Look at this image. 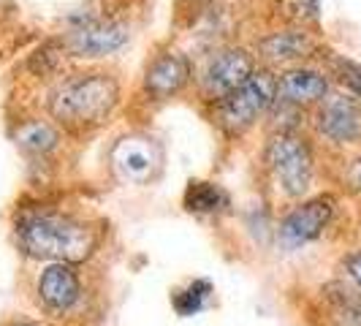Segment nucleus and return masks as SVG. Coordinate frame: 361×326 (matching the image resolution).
Masks as SVG:
<instances>
[{"mask_svg": "<svg viewBox=\"0 0 361 326\" xmlns=\"http://www.w3.org/2000/svg\"><path fill=\"white\" fill-rule=\"evenodd\" d=\"M209 299H212V283L209 280H193L171 296V305L177 310V315L190 318V315H199L201 310L209 305Z\"/></svg>", "mask_w": 361, "mask_h": 326, "instance_id": "2eb2a0df", "label": "nucleus"}, {"mask_svg": "<svg viewBox=\"0 0 361 326\" xmlns=\"http://www.w3.org/2000/svg\"><path fill=\"white\" fill-rule=\"evenodd\" d=\"M258 52L269 60H293L315 52V41L305 30H277L258 41Z\"/></svg>", "mask_w": 361, "mask_h": 326, "instance_id": "ddd939ff", "label": "nucleus"}, {"mask_svg": "<svg viewBox=\"0 0 361 326\" xmlns=\"http://www.w3.org/2000/svg\"><path fill=\"white\" fill-rule=\"evenodd\" d=\"M345 180H348V185H350V191H359L361 193V158L350 161L348 171H345Z\"/></svg>", "mask_w": 361, "mask_h": 326, "instance_id": "412c9836", "label": "nucleus"}, {"mask_svg": "<svg viewBox=\"0 0 361 326\" xmlns=\"http://www.w3.org/2000/svg\"><path fill=\"white\" fill-rule=\"evenodd\" d=\"M117 174L128 182H147L161 169V150L147 136H126L111 150Z\"/></svg>", "mask_w": 361, "mask_h": 326, "instance_id": "6e6552de", "label": "nucleus"}, {"mask_svg": "<svg viewBox=\"0 0 361 326\" xmlns=\"http://www.w3.org/2000/svg\"><path fill=\"white\" fill-rule=\"evenodd\" d=\"M274 180L288 196H302L312 180V152L296 131H277L264 150Z\"/></svg>", "mask_w": 361, "mask_h": 326, "instance_id": "20e7f679", "label": "nucleus"}, {"mask_svg": "<svg viewBox=\"0 0 361 326\" xmlns=\"http://www.w3.org/2000/svg\"><path fill=\"white\" fill-rule=\"evenodd\" d=\"M283 11L293 19H315L318 17V0H283Z\"/></svg>", "mask_w": 361, "mask_h": 326, "instance_id": "6ab92c4d", "label": "nucleus"}, {"mask_svg": "<svg viewBox=\"0 0 361 326\" xmlns=\"http://www.w3.org/2000/svg\"><path fill=\"white\" fill-rule=\"evenodd\" d=\"M277 101V76L269 68H258L234 92L215 101V120L228 133H242L269 111Z\"/></svg>", "mask_w": 361, "mask_h": 326, "instance_id": "7ed1b4c3", "label": "nucleus"}, {"mask_svg": "<svg viewBox=\"0 0 361 326\" xmlns=\"http://www.w3.org/2000/svg\"><path fill=\"white\" fill-rule=\"evenodd\" d=\"M190 79V60L180 52H161L145 73V90L155 98H169L180 92Z\"/></svg>", "mask_w": 361, "mask_h": 326, "instance_id": "9b49d317", "label": "nucleus"}, {"mask_svg": "<svg viewBox=\"0 0 361 326\" xmlns=\"http://www.w3.org/2000/svg\"><path fill=\"white\" fill-rule=\"evenodd\" d=\"M57 139H60L57 131L49 123H41V120H30V123L19 126L17 133V142L30 152H49L57 147Z\"/></svg>", "mask_w": 361, "mask_h": 326, "instance_id": "f3484780", "label": "nucleus"}, {"mask_svg": "<svg viewBox=\"0 0 361 326\" xmlns=\"http://www.w3.org/2000/svg\"><path fill=\"white\" fill-rule=\"evenodd\" d=\"M185 207L190 212H220L228 207V193L215 182H190L185 188Z\"/></svg>", "mask_w": 361, "mask_h": 326, "instance_id": "4468645a", "label": "nucleus"}, {"mask_svg": "<svg viewBox=\"0 0 361 326\" xmlns=\"http://www.w3.org/2000/svg\"><path fill=\"white\" fill-rule=\"evenodd\" d=\"M255 71L253 54L242 47H223L217 52L209 54L204 73H201V85L204 92L212 98H223L228 92H234L242 82H247V76Z\"/></svg>", "mask_w": 361, "mask_h": 326, "instance_id": "39448f33", "label": "nucleus"}, {"mask_svg": "<svg viewBox=\"0 0 361 326\" xmlns=\"http://www.w3.org/2000/svg\"><path fill=\"white\" fill-rule=\"evenodd\" d=\"M326 296L345 326H361V291L348 289L343 283H331L326 289Z\"/></svg>", "mask_w": 361, "mask_h": 326, "instance_id": "dca6fc26", "label": "nucleus"}, {"mask_svg": "<svg viewBox=\"0 0 361 326\" xmlns=\"http://www.w3.org/2000/svg\"><path fill=\"white\" fill-rule=\"evenodd\" d=\"M331 215H334L331 196H315V199L293 207L280 223V245L288 250H296V248L312 242L315 236H321Z\"/></svg>", "mask_w": 361, "mask_h": 326, "instance_id": "0eeeda50", "label": "nucleus"}, {"mask_svg": "<svg viewBox=\"0 0 361 326\" xmlns=\"http://www.w3.org/2000/svg\"><path fill=\"white\" fill-rule=\"evenodd\" d=\"M117 79L104 71H87L66 76L49 95V111L54 120L71 128L98 126L117 107Z\"/></svg>", "mask_w": 361, "mask_h": 326, "instance_id": "f03ea898", "label": "nucleus"}, {"mask_svg": "<svg viewBox=\"0 0 361 326\" xmlns=\"http://www.w3.org/2000/svg\"><path fill=\"white\" fill-rule=\"evenodd\" d=\"M326 92H329V79L315 68H288L277 79V98L296 107L324 101Z\"/></svg>", "mask_w": 361, "mask_h": 326, "instance_id": "f8f14e48", "label": "nucleus"}, {"mask_svg": "<svg viewBox=\"0 0 361 326\" xmlns=\"http://www.w3.org/2000/svg\"><path fill=\"white\" fill-rule=\"evenodd\" d=\"M17 236L22 250L33 258L79 264L98 248V234L87 223L60 212H27L19 217Z\"/></svg>", "mask_w": 361, "mask_h": 326, "instance_id": "f257e3e1", "label": "nucleus"}, {"mask_svg": "<svg viewBox=\"0 0 361 326\" xmlns=\"http://www.w3.org/2000/svg\"><path fill=\"white\" fill-rule=\"evenodd\" d=\"M82 296V280L73 264L52 261L38 274V299L49 313H68Z\"/></svg>", "mask_w": 361, "mask_h": 326, "instance_id": "1a4fd4ad", "label": "nucleus"}, {"mask_svg": "<svg viewBox=\"0 0 361 326\" xmlns=\"http://www.w3.org/2000/svg\"><path fill=\"white\" fill-rule=\"evenodd\" d=\"M318 131L324 133L326 139L345 145V142H356L361 136V111L359 107L343 98V95H334V98H326L321 109H318Z\"/></svg>", "mask_w": 361, "mask_h": 326, "instance_id": "9d476101", "label": "nucleus"}, {"mask_svg": "<svg viewBox=\"0 0 361 326\" xmlns=\"http://www.w3.org/2000/svg\"><path fill=\"white\" fill-rule=\"evenodd\" d=\"M128 28L117 19L90 17L76 22L68 36H66V47L68 52L79 54V57H101V54L117 52L128 41Z\"/></svg>", "mask_w": 361, "mask_h": 326, "instance_id": "423d86ee", "label": "nucleus"}, {"mask_svg": "<svg viewBox=\"0 0 361 326\" xmlns=\"http://www.w3.org/2000/svg\"><path fill=\"white\" fill-rule=\"evenodd\" d=\"M343 267H345V272H348V277H350L361 291V253H350L345 258Z\"/></svg>", "mask_w": 361, "mask_h": 326, "instance_id": "aec40b11", "label": "nucleus"}, {"mask_svg": "<svg viewBox=\"0 0 361 326\" xmlns=\"http://www.w3.org/2000/svg\"><path fill=\"white\" fill-rule=\"evenodd\" d=\"M17 326H36V324H17Z\"/></svg>", "mask_w": 361, "mask_h": 326, "instance_id": "4be33fe9", "label": "nucleus"}, {"mask_svg": "<svg viewBox=\"0 0 361 326\" xmlns=\"http://www.w3.org/2000/svg\"><path fill=\"white\" fill-rule=\"evenodd\" d=\"M334 68H337V76H340V82H343L345 87L353 92V95H359L361 98V68L359 66L350 63V60L337 57V60H334Z\"/></svg>", "mask_w": 361, "mask_h": 326, "instance_id": "a211bd4d", "label": "nucleus"}]
</instances>
